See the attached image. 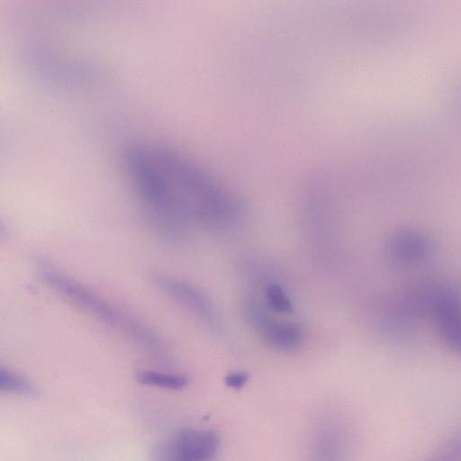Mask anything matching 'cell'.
Wrapping results in <instances>:
<instances>
[{
    "mask_svg": "<svg viewBox=\"0 0 461 461\" xmlns=\"http://www.w3.org/2000/svg\"><path fill=\"white\" fill-rule=\"evenodd\" d=\"M348 443L344 431L326 424L316 432L312 445L311 461H346Z\"/></svg>",
    "mask_w": 461,
    "mask_h": 461,
    "instance_id": "52a82bcc",
    "label": "cell"
},
{
    "mask_svg": "<svg viewBox=\"0 0 461 461\" xmlns=\"http://www.w3.org/2000/svg\"><path fill=\"white\" fill-rule=\"evenodd\" d=\"M265 297L267 306L272 311L282 314H290L293 312L292 302L281 285L277 284L267 285Z\"/></svg>",
    "mask_w": 461,
    "mask_h": 461,
    "instance_id": "8fae6325",
    "label": "cell"
},
{
    "mask_svg": "<svg viewBox=\"0 0 461 461\" xmlns=\"http://www.w3.org/2000/svg\"><path fill=\"white\" fill-rule=\"evenodd\" d=\"M259 333L272 348L283 351L296 349L303 341V331L298 324L280 321L275 317Z\"/></svg>",
    "mask_w": 461,
    "mask_h": 461,
    "instance_id": "ba28073f",
    "label": "cell"
},
{
    "mask_svg": "<svg viewBox=\"0 0 461 461\" xmlns=\"http://www.w3.org/2000/svg\"><path fill=\"white\" fill-rule=\"evenodd\" d=\"M135 378L141 384L169 390H178L188 384V378L185 375L153 370L140 371L136 374Z\"/></svg>",
    "mask_w": 461,
    "mask_h": 461,
    "instance_id": "9c48e42d",
    "label": "cell"
},
{
    "mask_svg": "<svg viewBox=\"0 0 461 461\" xmlns=\"http://www.w3.org/2000/svg\"><path fill=\"white\" fill-rule=\"evenodd\" d=\"M425 312L434 319L439 335L453 351L461 354V294L447 285L424 286Z\"/></svg>",
    "mask_w": 461,
    "mask_h": 461,
    "instance_id": "277c9868",
    "label": "cell"
},
{
    "mask_svg": "<svg viewBox=\"0 0 461 461\" xmlns=\"http://www.w3.org/2000/svg\"><path fill=\"white\" fill-rule=\"evenodd\" d=\"M156 286L191 312L206 328L219 330V318L210 299L195 286L167 275L155 274Z\"/></svg>",
    "mask_w": 461,
    "mask_h": 461,
    "instance_id": "5b68a950",
    "label": "cell"
},
{
    "mask_svg": "<svg viewBox=\"0 0 461 461\" xmlns=\"http://www.w3.org/2000/svg\"><path fill=\"white\" fill-rule=\"evenodd\" d=\"M431 243L423 234L413 230H402L389 242V255L393 262L409 266L420 262L430 253Z\"/></svg>",
    "mask_w": 461,
    "mask_h": 461,
    "instance_id": "8992f818",
    "label": "cell"
},
{
    "mask_svg": "<svg viewBox=\"0 0 461 461\" xmlns=\"http://www.w3.org/2000/svg\"><path fill=\"white\" fill-rule=\"evenodd\" d=\"M124 167L151 225L180 240L192 221L215 230L235 227L240 203L203 167L179 151L155 143L130 147Z\"/></svg>",
    "mask_w": 461,
    "mask_h": 461,
    "instance_id": "6da1fadb",
    "label": "cell"
},
{
    "mask_svg": "<svg viewBox=\"0 0 461 461\" xmlns=\"http://www.w3.org/2000/svg\"><path fill=\"white\" fill-rule=\"evenodd\" d=\"M0 390L25 396L36 394V388L30 381L3 367L0 368Z\"/></svg>",
    "mask_w": 461,
    "mask_h": 461,
    "instance_id": "30bf717a",
    "label": "cell"
},
{
    "mask_svg": "<svg viewBox=\"0 0 461 461\" xmlns=\"http://www.w3.org/2000/svg\"><path fill=\"white\" fill-rule=\"evenodd\" d=\"M249 380V374L246 372H232L225 376V384L231 388L240 389Z\"/></svg>",
    "mask_w": 461,
    "mask_h": 461,
    "instance_id": "4fadbf2b",
    "label": "cell"
},
{
    "mask_svg": "<svg viewBox=\"0 0 461 461\" xmlns=\"http://www.w3.org/2000/svg\"><path fill=\"white\" fill-rule=\"evenodd\" d=\"M40 275L51 290L68 302L121 330L140 346L149 350L160 348L159 339L145 323L114 306L87 286L43 263L40 267Z\"/></svg>",
    "mask_w": 461,
    "mask_h": 461,
    "instance_id": "7a4b0ae2",
    "label": "cell"
},
{
    "mask_svg": "<svg viewBox=\"0 0 461 461\" xmlns=\"http://www.w3.org/2000/svg\"><path fill=\"white\" fill-rule=\"evenodd\" d=\"M427 461H461V438L447 445Z\"/></svg>",
    "mask_w": 461,
    "mask_h": 461,
    "instance_id": "7c38bea8",
    "label": "cell"
},
{
    "mask_svg": "<svg viewBox=\"0 0 461 461\" xmlns=\"http://www.w3.org/2000/svg\"><path fill=\"white\" fill-rule=\"evenodd\" d=\"M220 442V436L213 429H182L153 448L152 460L212 461Z\"/></svg>",
    "mask_w": 461,
    "mask_h": 461,
    "instance_id": "3957f363",
    "label": "cell"
}]
</instances>
